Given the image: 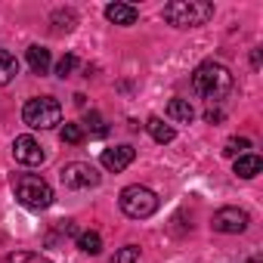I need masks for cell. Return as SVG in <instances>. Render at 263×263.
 I'll use <instances>...</instances> for the list:
<instances>
[{
	"label": "cell",
	"mask_w": 263,
	"mask_h": 263,
	"mask_svg": "<svg viewBox=\"0 0 263 263\" xmlns=\"http://www.w3.org/2000/svg\"><path fill=\"white\" fill-rule=\"evenodd\" d=\"M78 248H81L84 254H99V251H102V235L93 232V229H90V232H81V235H78Z\"/></svg>",
	"instance_id": "2e32d148"
},
{
	"label": "cell",
	"mask_w": 263,
	"mask_h": 263,
	"mask_svg": "<svg viewBox=\"0 0 263 263\" xmlns=\"http://www.w3.org/2000/svg\"><path fill=\"white\" fill-rule=\"evenodd\" d=\"M13 192H16L19 204L28 208V211H44V208L53 204L50 183L41 180V177H34V174H16L13 177Z\"/></svg>",
	"instance_id": "3957f363"
},
{
	"label": "cell",
	"mask_w": 263,
	"mask_h": 263,
	"mask_svg": "<svg viewBox=\"0 0 263 263\" xmlns=\"http://www.w3.org/2000/svg\"><path fill=\"white\" fill-rule=\"evenodd\" d=\"M62 143H71V146H78V143H84V127L81 124H62Z\"/></svg>",
	"instance_id": "ffe728a7"
},
{
	"label": "cell",
	"mask_w": 263,
	"mask_h": 263,
	"mask_svg": "<svg viewBox=\"0 0 263 263\" xmlns=\"http://www.w3.org/2000/svg\"><path fill=\"white\" fill-rule=\"evenodd\" d=\"M146 127H149L152 140H155V143H161V146H164V143H174V137H177V134H174V127H171V124H164L161 118H149V121H146Z\"/></svg>",
	"instance_id": "4fadbf2b"
},
{
	"label": "cell",
	"mask_w": 263,
	"mask_h": 263,
	"mask_svg": "<svg viewBox=\"0 0 263 263\" xmlns=\"http://www.w3.org/2000/svg\"><path fill=\"white\" fill-rule=\"evenodd\" d=\"M137 260H140V248L137 245H124V248L115 251V257L108 263H137Z\"/></svg>",
	"instance_id": "d6986e66"
},
{
	"label": "cell",
	"mask_w": 263,
	"mask_h": 263,
	"mask_svg": "<svg viewBox=\"0 0 263 263\" xmlns=\"http://www.w3.org/2000/svg\"><path fill=\"white\" fill-rule=\"evenodd\" d=\"M87 124L93 127V134H96V137H102V134H105V127H102V118H99L96 111H90V118H87Z\"/></svg>",
	"instance_id": "603a6c76"
},
{
	"label": "cell",
	"mask_w": 263,
	"mask_h": 263,
	"mask_svg": "<svg viewBox=\"0 0 263 263\" xmlns=\"http://www.w3.org/2000/svg\"><path fill=\"white\" fill-rule=\"evenodd\" d=\"M22 121L31 127V130H50L62 121V105L53 99V96H34L25 102L22 108Z\"/></svg>",
	"instance_id": "5b68a950"
},
{
	"label": "cell",
	"mask_w": 263,
	"mask_h": 263,
	"mask_svg": "<svg viewBox=\"0 0 263 263\" xmlns=\"http://www.w3.org/2000/svg\"><path fill=\"white\" fill-rule=\"evenodd\" d=\"M167 118H171V121H180V124H189V121L195 118V111H192L189 99H171V102H167Z\"/></svg>",
	"instance_id": "5bb4252c"
},
{
	"label": "cell",
	"mask_w": 263,
	"mask_h": 263,
	"mask_svg": "<svg viewBox=\"0 0 263 263\" xmlns=\"http://www.w3.org/2000/svg\"><path fill=\"white\" fill-rule=\"evenodd\" d=\"M105 19L115 22V25H134L140 19V10L130 7V4H108L105 7Z\"/></svg>",
	"instance_id": "30bf717a"
},
{
	"label": "cell",
	"mask_w": 263,
	"mask_h": 263,
	"mask_svg": "<svg viewBox=\"0 0 263 263\" xmlns=\"http://www.w3.org/2000/svg\"><path fill=\"white\" fill-rule=\"evenodd\" d=\"M214 16V4L208 0H174L164 7V22L174 28H198Z\"/></svg>",
	"instance_id": "7a4b0ae2"
},
{
	"label": "cell",
	"mask_w": 263,
	"mask_h": 263,
	"mask_svg": "<svg viewBox=\"0 0 263 263\" xmlns=\"http://www.w3.org/2000/svg\"><path fill=\"white\" fill-rule=\"evenodd\" d=\"M53 22H56V25H53V31H56V34H62V31H71V28H74L78 16H74L71 10H59V13L53 16Z\"/></svg>",
	"instance_id": "e0dca14e"
},
{
	"label": "cell",
	"mask_w": 263,
	"mask_h": 263,
	"mask_svg": "<svg viewBox=\"0 0 263 263\" xmlns=\"http://www.w3.org/2000/svg\"><path fill=\"white\" fill-rule=\"evenodd\" d=\"M13 158L19 161V164H25V167H37V164H44L47 161V152H44V146L34 140V137H16L13 140Z\"/></svg>",
	"instance_id": "ba28073f"
},
{
	"label": "cell",
	"mask_w": 263,
	"mask_h": 263,
	"mask_svg": "<svg viewBox=\"0 0 263 263\" xmlns=\"http://www.w3.org/2000/svg\"><path fill=\"white\" fill-rule=\"evenodd\" d=\"M74 68H78V59H74L71 53H65V56H62V59L56 62V74H59V78H68V74H71Z\"/></svg>",
	"instance_id": "44dd1931"
},
{
	"label": "cell",
	"mask_w": 263,
	"mask_h": 263,
	"mask_svg": "<svg viewBox=\"0 0 263 263\" xmlns=\"http://www.w3.org/2000/svg\"><path fill=\"white\" fill-rule=\"evenodd\" d=\"M59 180L65 189H93L99 186V174L93 164H84V161H71L59 171Z\"/></svg>",
	"instance_id": "8992f818"
},
{
	"label": "cell",
	"mask_w": 263,
	"mask_h": 263,
	"mask_svg": "<svg viewBox=\"0 0 263 263\" xmlns=\"http://www.w3.org/2000/svg\"><path fill=\"white\" fill-rule=\"evenodd\" d=\"M248 223H251V217L241 208H220L214 214V220H211V226L217 232H223V235H238V232L248 229Z\"/></svg>",
	"instance_id": "52a82bcc"
},
{
	"label": "cell",
	"mask_w": 263,
	"mask_h": 263,
	"mask_svg": "<svg viewBox=\"0 0 263 263\" xmlns=\"http://www.w3.org/2000/svg\"><path fill=\"white\" fill-rule=\"evenodd\" d=\"M134 158H137V149L134 146H111V149H102V155H99L102 167L111 171V174L127 171L130 164H134Z\"/></svg>",
	"instance_id": "9c48e42d"
},
{
	"label": "cell",
	"mask_w": 263,
	"mask_h": 263,
	"mask_svg": "<svg viewBox=\"0 0 263 263\" xmlns=\"http://www.w3.org/2000/svg\"><path fill=\"white\" fill-rule=\"evenodd\" d=\"M245 149H251V143H248L245 137H238V140H229V143H226V149H223V155H229V158H235V155H241Z\"/></svg>",
	"instance_id": "7402d4cb"
},
{
	"label": "cell",
	"mask_w": 263,
	"mask_h": 263,
	"mask_svg": "<svg viewBox=\"0 0 263 263\" xmlns=\"http://www.w3.org/2000/svg\"><path fill=\"white\" fill-rule=\"evenodd\" d=\"M192 90L208 102H220L232 90V71L220 62H201L192 74Z\"/></svg>",
	"instance_id": "6da1fadb"
},
{
	"label": "cell",
	"mask_w": 263,
	"mask_h": 263,
	"mask_svg": "<svg viewBox=\"0 0 263 263\" xmlns=\"http://www.w3.org/2000/svg\"><path fill=\"white\" fill-rule=\"evenodd\" d=\"M4 263H53V260L44 254H34V251H19V254H7Z\"/></svg>",
	"instance_id": "ac0fdd59"
},
{
	"label": "cell",
	"mask_w": 263,
	"mask_h": 263,
	"mask_svg": "<svg viewBox=\"0 0 263 263\" xmlns=\"http://www.w3.org/2000/svg\"><path fill=\"white\" fill-rule=\"evenodd\" d=\"M260 171H263L260 155H238V158H235V174H238L241 180H251V177H257Z\"/></svg>",
	"instance_id": "7c38bea8"
},
{
	"label": "cell",
	"mask_w": 263,
	"mask_h": 263,
	"mask_svg": "<svg viewBox=\"0 0 263 263\" xmlns=\"http://www.w3.org/2000/svg\"><path fill=\"white\" fill-rule=\"evenodd\" d=\"M16 74H19V62H16V56H10L4 47H0V87H7Z\"/></svg>",
	"instance_id": "9a60e30c"
},
{
	"label": "cell",
	"mask_w": 263,
	"mask_h": 263,
	"mask_svg": "<svg viewBox=\"0 0 263 263\" xmlns=\"http://www.w3.org/2000/svg\"><path fill=\"white\" fill-rule=\"evenodd\" d=\"M118 204H121V211L130 217V220H146V217H152L155 211H158V195L149 189V186H127V189H121V195H118Z\"/></svg>",
	"instance_id": "277c9868"
},
{
	"label": "cell",
	"mask_w": 263,
	"mask_h": 263,
	"mask_svg": "<svg viewBox=\"0 0 263 263\" xmlns=\"http://www.w3.org/2000/svg\"><path fill=\"white\" fill-rule=\"evenodd\" d=\"M28 65H31V71L34 74H47L50 71V65H53V56H50V50L47 47H41V44H34V47H28Z\"/></svg>",
	"instance_id": "8fae6325"
}]
</instances>
